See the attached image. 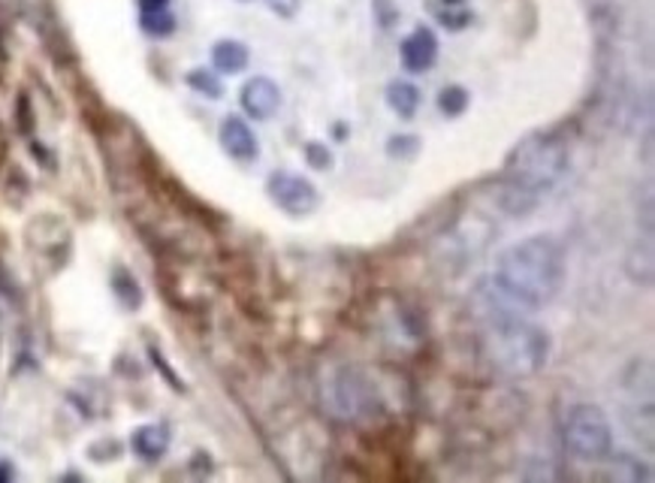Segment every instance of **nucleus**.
Wrapping results in <instances>:
<instances>
[{"label":"nucleus","instance_id":"f257e3e1","mask_svg":"<svg viewBox=\"0 0 655 483\" xmlns=\"http://www.w3.org/2000/svg\"><path fill=\"white\" fill-rule=\"evenodd\" d=\"M492 284L514 306H550L565 284V251H562V245L553 236H529V239L504 248L495 260Z\"/></svg>","mask_w":655,"mask_h":483},{"label":"nucleus","instance_id":"f03ea898","mask_svg":"<svg viewBox=\"0 0 655 483\" xmlns=\"http://www.w3.org/2000/svg\"><path fill=\"white\" fill-rule=\"evenodd\" d=\"M571 166V149L555 137H529L517 145L504 166V181L499 203L507 215L523 217L543 203L547 193L565 178Z\"/></svg>","mask_w":655,"mask_h":483},{"label":"nucleus","instance_id":"7ed1b4c3","mask_svg":"<svg viewBox=\"0 0 655 483\" xmlns=\"http://www.w3.org/2000/svg\"><path fill=\"white\" fill-rule=\"evenodd\" d=\"M483 351L490 363L511 378H531L550 360V339L547 332L514 311H499L483 327Z\"/></svg>","mask_w":655,"mask_h":483},{"label":"nucleus","instance_id":"20e7f679","mask_svg":"<svg viewBox=\"0 0 655 483\" xmlns=\"http://www.w3.org/2000/svg\"><path fill=\"white\" fill-rule=\"evenodd\" d=\"M562 441L583 462H598L613 450V426L601 408L574 405L562 420Z\"/></svg>","mask_w":655,"mask_h":483},{"label":"nucleus","instance_id":"39448f33","mask_svg":"<svg viewBox=\"0 0 655 483\" xmlns=\"http://www.w3.org/2000/svg\"><path fill=\"white\" fill-rule=\"evenodd\" d=\"M269 197L278 209H284L288 215L303 217L308 212L317 209V188L303 176H293V173H276L266 181Z\"/></svg>","mask_w":655,"mask_h":483},{"label":"nucleus","instance_id":"423d86ee","mask_svg":"<svg viewBox=\"0 0 655 483\" xmlns=\"http://www.w3.org/2000/svg\"><path fill=\"white\" fill-rule=\"evenodd\" d=\"M278 106H281V91L272 79L266 76H254L245 82V89H242V109L257 118V121H266V118H272L278 113Z\"/></svg>","mask_w":655,"mask_h":483},{"label":"nucleus","instance_id":"0eeeda50","mask_svg":"<svg viewBox=\"0 0 655 483\" xmlns=\"http://www.w3.org/2000/svg\"><path fill=\"white\" fill-rule=\"evenodd\" d=\"M438 58V39L429 27H417L414 34H408L402 43V64L411 73H423L435 64Z\"/></svg>","mask_w":655,"mask_h":483},{"label":"nucleus","instance_id":"6e6552de","mask_svg":"<svg viewBox=\"0 0 655 483\" xmlns=\"http://www.w3.org/2000/svg\"><path fill=\"white\" fill-rule=\"evenodd\" d=\"M221 145H224V152L230 154V157H236V161H242V164H248V161H254L257 157V137L252 133V128L242 121V118H236V115H230V118H224V125H221Z\"/></svg>","mask_w":655,"mask_h":483},{"label":"nucleus","instance_id":"1a4fd4ad","mask_svg":"<svg viewBox=\"0 0 655 483\" xmlns=\"http://www.w3.org/2000/svg\"><path fill=\"white\" fill-rule=\"evenodd\" d=\"M169 447V435H166L164 426H142L133 433V453L142 459H161Z\"/></svg>","mask_w":655,"mask_h":483},{"label":"nucleus","instance_id":"9d476101","mask_svg":"<svg viewBox=\"0 0 655 483\" xmlns=\"http://www.w3.org/2000/svg\"><path fill=\"white\" fill-rule=\"evenodd\" d=\"M212 64L221 73H242L248 67V49L242 46L239 39H221V43H214Z\"/></svg>","mask_w":655,"mask_h":483},{"label":"nucleus","instance_id":"9b49d317","mask_svg":"<svg viewBox=\"0 0 655 483\" xmlns=\"http://www.w3.org/2000/svg\"><path fill=\"white\" fill-rule=\"evenodd\" d=\"M429 10L447 31H463L471 22V7L466 0H432Z\"/></svg>","mask_w":655,"mask_h":483},{"label":"nucleus","instance_id":"f8f14e48","mask_svg":"<svg viewBox=\"0 0 655 483\" xmlns=\"http://www.w3.org/2000/svg\"><path fill=\"white\" fill-rule=\"evenodd\" d=\"M387 103L399 118H414L417 106H420V91L411 82H390L387 89Z\"/></svg>","mask_w":655,"mask_h":483},{"label":"nucleus","instance_id":"ddd939ff","mask_svg":"<svg viewBox=\"0 0 655 483\" xmlns=\"http://www.w3.org/2000/svg\"><path fill=\"white\" fill-rule=\"evenodd\" d=\"M438 106H442L444 115H463L468 109V91L459 89V85H451V89L442 91V97H438Z\"/></svg>","mask_w":655,"mask_h":483},{"label":"nucleus","instance_id":"4468645a","mask_svg":"<svg viewBox=\"0 0 655 483\" xmlns=\"http://www.w3.org/2000/svg\"><path fill=\"white\" fill-rule=\"evenodd\" d=\"M188 85L200 91V94H206V97H221V82L209 70H190Z\"/></svg>","mask_w":655,"mask_h":483},{"label":"nucleus","instance_id":"2eb2a0df","mask_svg":"<svg viewBox=\"0 0 655 483\" xmlns=\"http://www.w3.org/2000/svg\"><path fill=\"white\" fill-rule=\"evenodd\" d=\"M142 25H145L149 34L164 37V34H169V31L176 27V19L169 15V10H164V13H142Z\"/></svg>","mask_w":655,"mask_h":483},{"label":"nucleus","instance_id":"dca6fc26","mask_svg":"<svg viewBox=\"0 0 655 483\" xmlns=\"http://www.w3.org/2000/svg\"><path fill=\"white\" fill-rule=\"evenodd\" d=\"M305 161H308L312 169H329V166H332V154H329L327 145L308 142V145H305Z\"/></svg>","mask_w":655,"mask_h":483},{"label":"nucleus","instance_id":"f3484780","mask_svg":"<svg viewBox=\"0 0 655 483\" xmlns=\"http://www.w3.org/2000/svg\"><path fill=\"white\" fill-rule=\"evenodd\" d=\"M417 152V137H396L390 140V154H414Z\"/></svg>","mask_w":655,"mask_h":483},{"label":"nucleus","instance_id":"a211bd4d","mask_svg":"<svg viewBox=\"0 0 655 483\" xmlns=\"http://www.w3.org/2000/svg\"><path fill=\"white\" fill-rule=\"evenodd\" d=\"M269 7H272V13L278 15H293L300 10V0H269Z\"/></svg>","mask_w":655,"mask_h":483},{"label":"nucleus","instance_id":"6ab92c4d","mask_svg":"<svg viewBox=\"0 0 655 483\" xmlns=\"http://www.w3.org/2000/svg\"><path fill=\"white\" fill-rule=\"evenodd\" d=\"M142 13H164L169 10V0H139Z\"/></svg>","mask_w":655,"mask_h":483}]
</instances>
